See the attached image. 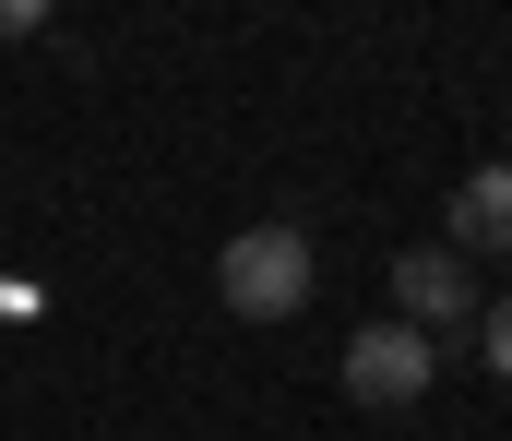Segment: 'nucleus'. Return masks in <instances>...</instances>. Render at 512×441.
I'll use <instances>...</instances> for the list:
<instances>
[{"label": "nucleus", "instance_id": "nucleus-3", "mask_svg": "<svg viewBox=\"0 0 512 441\" xmlns=\"http://www.w3.org/2000/svg\"><path fill=\"white\" fill-rule=\"evenodd\" d=\"M393 322H417V334H477V263L465 251H405L393 263Z\"/></svg>", "mask_w": 512, "mask_h": 441}, {"label": "nucleus", "instance_id": "nucleus-6", "mask_svg": "<svg viewBox=\"0 0 512 441\" xmlns=\"http://www.w3.org/2000/svg\"><path fill=\"white\" fill-rule=\"evenodd\" d=\"M36 24H48L36 0H0V36H36Z\"/></svg>", "mask_w": 512, "mask_h": 441}, {"label": "nucleus", "instance_id": "nucleus-4", "mask_svg": "<svg viewBox=\"0 0 512 441\" xmlns=\"http://www.w3.org/2000/svg\"><path fill=\"white\" fill-rule=\"evenodd\" d=\"M441 251H465V263H477V251H512V167H477V179L453 191V239H441Z\"/></svg>", "mask_w": 512, "mask_h": 441}, {"label": "nucleus", "instance_id": "nucleus-1", "mask_svg": "<svg viewBox=\"0 0 512 441\" xmlns=\"http://www.w3.org/2000/svg\"><path fill=\"white\" fill-rule=\"evenodd\" d=\"M215 287L239 322H298L310 310V239L298 227H239L227 251H215Z\"/></svg>", "mask_w": 512, "mask_h": 441}, {"label": "nucleus", "instance_id": "nucleus-5", "mask_svg": "<svg viewBox=\"0 0 512 441\" xmlns=\"http://www.w3.org/2000/svg\"><path fill=\"white\" fill-rule=\"evenodd\" d=\"M477 346H489V370H501V382H512V298H501V310H489V322H477Z\"/></svg>", "mask_w": 512, "mask_h": 441}, {"label": "nucleus", "instance_id": "nucleus-2", "mask_svg": "<svg viewBox=\"0 0 512 441\" xmlns=\"http://www.w3.org/2000/svg\"><path fill=\"white\" fill-rule=\"evenodd\" d=\"M429 382H441V346H429L417 322H358V334H346V394H358V406H417Z\"/></svg>", "mask_w": 512, "mask_h": 441}]
</instances>
